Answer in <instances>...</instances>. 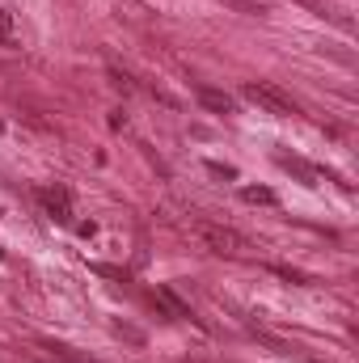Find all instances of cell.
<instances>
[{
    "instance_id": "8fae6325",
    "label": "cell",
    "mask_w": 359,
    "mask_h": 363,
    "mask_svg": "<svg viewBox=\"0 0 359 363\" xmlns=\"http://www.w3.org/2000/svg\"><path fill=\"white\" fill-rule=\"evenodd\" d=\"M224 4H233V9H241L245 17H263V13H267V4H258V0H224Z\"/></svg>"
},
{
    "instance_id": "52a82bcc",
    "label": "cell",
    "mask_w": 359,
    "mask_h": 363,
    "mask_svg": "<svg viewBox=\"0 0 359 363\" xmlns=\"http://www.w3.org/2000/svg\"><path fill=\"white\" fill-rule=\"evenodd\" d=\"M241 199H245V203H254V207H275V203H279V194H275L270 186H245V190H241Z\"/></svg>"
},
{
    "instance_id": "ba28073f",
    "label": "cell",
    "mask_w": 359,
    "mask_h": 363,
    "mask_svg": "<svg viewBox=\"0 0 359 363\" xmlns=\"http://www.w3.org/2000/svg\"><path fill=\"white\" fill-rule=\"evenodd\" d=\"M279 165L292 169L296 178H304L309 186H317V178H321V169H313V165H304V161H296V157H279Z\"/></svg>"
},
{
    "instance_id": "277c9868",
    "label": "cell",
    "mask_w": 359,
    "mask_h": 363,
    "mask_svg": "<svg viewBox=\"0 0 359 363\" xmlns=\"http://www.w3.org/2000/svg\"><path fill=\"white\" fill-rule=\"evenodd\" d=\"M153 300H157V304H161V308H165L174 321H186V317H194V313H190V304H182V300L174 296V291H170V287H157V291H153Z\"/></svg>"
},
{
    "instance_id": "7c38bea8",
    "label": "cell",
    "mask_w": 359,
    "mask_h": 363,
    "mask_svg": "<svg viewBox=\"0 0 359 363\" xmlns=\"http://www.w3.org/2000/svg\"><path fill=\"white\" fill-rule=\"evenodd\" d=\"M270 274H279V279H287V283H309L304 271H292V267H279V262H270Z\"/></svg>"
},
{
    "instance_id": "4fadbf2b",
    "label": "cell",
    "mask_w": 359,
    "mask_h": 363,
    "mask_svg": "<svg viewBox=\"0 0 359 363\" xmlns=\"http://www.w3.org/2000/svg\"><path fill=\"white\" fill-rule=\"evenodd\" d=\"M110 81H114V85H118V89H123V93L131 89V81H127V77H123V72H110Z\"/></svg>"
},
{
    "instance_id": "6da1fadb",
    "label": "cell",
    "mask_w": 359,
    "mask_h": 363,
    "mask_svg": "<svg viewBox=\"0 0 359 363\" xmlns=\"http://www.w3.org/2000/svg\"><path fill=\"white\" fill-rule=\"evenodd\" d=\"M194 241H199L207 254H220V258H241V254L250 250V241H245L237 228L211 224V220H199V224H194Z\"/></svg>"
},
{
    "instance_id": "7a4b0ae2",
    "label": "cell",
    "mask_w": 359,
    "mask_h": 363,
    "mask_svg": "<svg viewBox=\"0 0 359 363\" xmlns=\"http://www.w3.org/2000/svg\"><path fill=\"white\" fill-rule=\"evenodd\" d=\"M245 97H250V101H258V106L270 110V114H283V118L300 114V106L279 89V85H270V81H250V85H245Z\"/></svg>"
},
{
    "instance_id": "8992f818",
    "label": "cell",
    "mask_w": 359,
    "mask_h": 363,
    "mask_svg": "<svg viewBox=\"0 0 359 363\" xmlns=\"http://www.w3.org/2000/svg\"><path fill=\"white\" fill-rule=\"evenodd\" d=\"M38 359H43V363H89V359H81L77 351L55 347V342H43V347H38Z\"/></svg>"
},
{
    "instance_id": "30bf717a",
    "label": "cell",
    "mask_w": 359,
    "mask_h": 363,
    "mask_svg": "<svg viewBox=\"0 0 359 363\" xmlns=\"http://www.w3.org/2000/svg\"><path fill=\"white\" fill-rule=\"evenodd\" d=\"M114 334L118 338H127V342H136V347H144L148 338H144V330H136V325H127V321H114Z\"/></svg>"
},
{
    "instance_id": "9c48e42d",
    "label": "cell",
    "mask_w": 359,
    "mask_h": 363,
    "mask_svg": "<svg viewBox=\"0 0 359 363\" xmlns=\"http://www.w3.org/2000/svg\"><path fill=\"white\" fill-rule=\"evenodd\" d=\"M21 38V26H17V17L9 13V9H0V43H17Z\"/></svg>"
},
{
    "instance_id": "3957f363",
    "label": "cell",
    "mask_w": 359,
    "mask_h": 363,
    "mask_svg": "<svg viewBox=\"0 0 359 363\" xmlns=\"http://www.w3.org/2000/svg\"><path fill=\"white\" fill-rule=\"evenodd\" d=\"M38 199H43V207L55 216V220H72V207H68V190H38Z\"/></svg>"
},
{
    "instance_id": "5b68a950",
    "label": "cell",
    "mask_w": 359,
    "mask_h": 363,
    "mask_svg": "<svg viewBox=\"0 0 359 363\" xmlns=\"http://www.w3.org/2000/svg\"><path fill=\"white\" fill-rule=\"evenodd\" d=\"M199 101L211 110V114H233V97L224 89H211V85H199Z\"/></svg>"
}]
</instances>
